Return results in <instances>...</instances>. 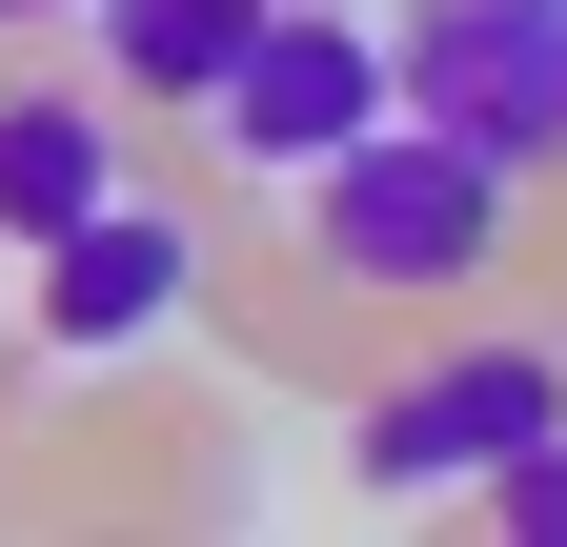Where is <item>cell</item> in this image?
Instances as JSON below:
<instances>
[{
    "instance_id": "obj_1",
    "label": "cell",
    "mask_w": 567,
    "mask_h": 547,
    "mask_svg": "<svg viewBox=\"0 0 567 547\" xmlns=\"http://www.w3.org/2000/svg\"><path fill=\"white\" fill-rule=\"evenodd\" d=\"M284 203H305V264H324L344 305H466L486 264H507V203H527V183L486 163V143H446V122L385 102L365 143H324Z\"/></svg>"
},
{
    "instance_id": "obj_2",
    "label": "cell",
    "mask_w": 567,
    "mask_h": 547,
    "mask_svg": "<svg viewBox=\"0 0 567 547\" xmlns=\"http://www.w3.org/2000/svg\"><path fill=\"white\" fill-rule=\"evenodd\" d=\"M385 102L486 143L507 183H567V0H405L385 21Z\"/></svg>"
},
{
    "instance_id": "obj_4",
    "label": "cell",
    "mask_w": 567,
    "mask_h": 547,
    "mask_svg": "<svg viewBox=\"0 0 567 547\" xmlns=\"http://www.w3.org/2000/svg\"><path fill=\"white\" fill-rule=\"evenodd\" d=\"M567 405V345H527V324H486V345H446V365H405L385 405H365V487L385 507H466L486 466H507L527 426Z\"/></svg>"
},
{
    "instance_id": "obj_5",
    "label": "cell",
    "mask_w": 567,
    "mask_h": 547,
    "mask_svg": "<svg viewBox=\"0 0 567 547\" xmlns=\"http://www.w3.org/2000/svg\"><path fill=\"white\" fill-rule=\"evenodd\" d=\"M21 264H41V345H61V365H122V345H163V324L203 305V224L142 203V183H102L82 224H41Z\"/></svg>"
},
{
    "instance_id": "obj_7",
    "label": "cell",
    "mask_w": 567,
    "mask_h": 547,
    "mask_svg": "<svg viewBox=\"0 0 567 547\" xmlns=\"http://www.w3.org/2000/svg\"><path fill=\"white\" fill-rule=\"evenodd\" d=\"M244 21H264V0H82V41H102L122 102H203L244 61Z\"/></svg>"
},
{
    "instance_id": "obj_3",
    "label": "cell",
    "mask_w": 567,
    "mask_h": 547,
    "mask_svg": "<svg viewBox=\"0 0 567 547\" xmlns=\"http://www.w3.org/2000/svg\"><path fill=\"white\" fill-rule=\"evenodd\" d=\"M365 122H385V21L365 0H264L244 61L203 82V143H224L244 183H305L324 143H365Z\"/></svg>"
},
{
    "instance_id": "obj_6",
    "label": "cell",
    "mask_w": 567,
    "mask_h": 547,
    "mask_svg": "<svg viewBox=\"0 0 567 547\" xmlns=\"http://www.w3.org/2000/svg\"><path fill=\"white\" fill-rule=\"evenodd\" d=\"M102 183H122V122H102V102H61V82H0V244L82 224Z\"/></svg>"
},
{
    "instance_id": "obj_8",
    "label": "cell",
    "mask_w": 567,
    "mask_h": 547,
    "mask_svg": "<svg viewBox=\"0 0 567 547\" xmlns=\"http://www.w3.org/2000/svg\"><path fill=\"white\" fill-rule=\"evenodd\" d=\"M466 507H507L527 547H567V405H547V426H527L507 466H486V487H466Z\"/></svg>"
}]
</instances>
